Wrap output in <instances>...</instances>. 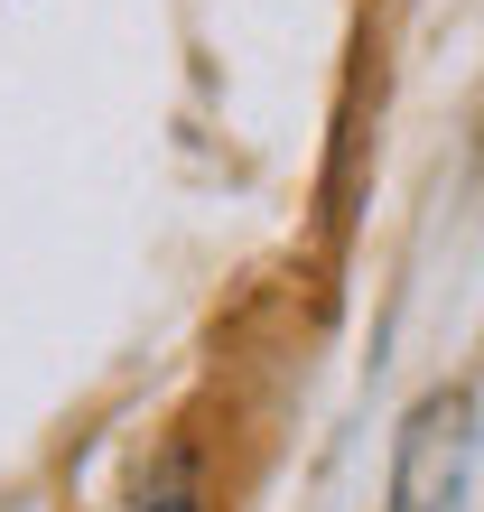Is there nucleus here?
I'll return each instance as SVG.
<instances>
[{"mask_svg":"<svg viewBox=\"0 0 484 512\" xmlns=\"http://www.w3.org/2000/svg\"><path fill=\"white\" fill-rule=\"evenodd\" d=\"M475 457H484V419L466 382L419 391L410 419L391 429V512H466L475 494Z\"/></svg>","mask_w":484,"mask_h":512,"instance_id":"1","label":"nucleus"},{"mask_svg":"<svg viewBox=\"0 0 484 512\" xmlns=\"http://www.w3.org/2000/svg\"><path fill=\"white\" fill-rule=\"evenodd\" d=\"M131 512H196V475H187V466H168V475H159V485H149Z\"/></svg>","mask_w":484,"mask_h":512,"instance_id":"2","label":"nucleus"}]
</instances>
